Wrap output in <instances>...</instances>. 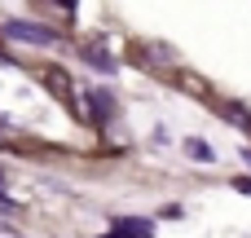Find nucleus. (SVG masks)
Here are the masks:
<instances>
[{
  "instance_id": "f257e3e1",
  "label": "nucleus",
  "mask_w": 251,
  "mask_h": 238,
  "mask_svg": "<svg viewBox=\"0 0 251 238\" xmlns=\"http://www.w3.org/2000/svg\"><path fill=\"white\" fill-rule=\"evenodd\" d=\"M4 35L22 40V44H57V31H49L40 22H4Z\"/></svg>"
},
{
  "instance_id": "1a4fd4ad",
  "label": "nucleus",
  "mask_w": 251,
  "mask_h": 238,
  "mask_svg": "<svg viewBox=\"0 0 251 238\" xmlns=\"http://www.w3.org/2000/svg\"><path fill=\"white\" fill-rule=\"evenodd\" d=\"M9 208H13V203H9V199H4V194H0V212H9Z\"/></svg>"
},
{
  "instance_id": "423d86ee",
  "label": "nucleus",
  "mask_w": 251,
  "mask_h": 238,
  "mask_svg": "<svg viewBox=\"0 0 251 238\" xmlns=\"http://www.w3.org/2000/svg\"><path fill=\"white\" fill-rule=\"evenodd\" d=\"M181 84H185L190 93H199V97H207V84H203L199 75H181Z\"/></svg>"
},
{
  "instance_id": "0eeeda50",
  "label": "nucleus",
  "mask_w": 251,
  "mask_h": 238,
  "mask_svg": "<svg viewBox=\"0 0 251 238\" xmlns=\"http://www.w3.org/2000/svg\"><path fill=\"white\" fill-rule=\"evenodd\" d=\"M185 150H190L194 159H212V146H203V141H185Z\"/></svg>"
},
{
  "instance_id": "7ed1b4c3",
  "label": "nucleus",
  "mask_w": 251,
  "mask_h": 238,
  "mask_svg": "<svg viewBox=\"0 0 251 238\" xmlns=\"http://www.w3.org/2000/svg\"><path fill=\"white\" fill-rule=\"evenodd\" d=\"M84 57H88V62H93L97 71H106V75L115 71V62H110V53H106V49H97V44H88V49H84Z\"/></svg>"
},
{
  "instance_id": "6e6552de",
  "label": "nucleus",
  "mask_w": 251,
  "mask_h": 238,
  "mask_svg": "<svg viewBox=\"0 0 251 238\" xmlns=\"http://www.w3.org/2000/svg\"><path fill=\"white\" fill-rule=\"evenodd\" d=\"M150 57H154V66H172V62H168V49H159V44L150 49Z\"/></svg>"
},
{
  "instance_id": "f03ea898",
  "label": "nucleus",
  "mask_w": 251,
  "mask_h": 238,
  "mask_svg": "<svg viewBox=\"0 0 251 238\" xmlns=\"http://www.w3.org/2000/svg\"><path fill=\"white\" fill-rule=\"evenodd\" d=\"M115 238H150V225L146 221H115Z\"/></svg>"
},
{
  "instance_id": "20e7f679",
  "label": "nucleus",
  "mask_w": 251,
  "mask_h": 238,
  "mask_svg": "<svg viewBox=\"0 0 251 238\" xmlns=\"http://www.w3.org/2000/svg\"><path fill=\"white\" fill-rule=\"evenodd\" d=\"M221 115H225L229 124H238V128H251V115L243 110V106H234V102H225V106H221Z\"/></svg>"
},
{
  "instance_id": "9d476101",
  "label": "nucleus",
  "mask_w": 251,
  "mask_h": 238,
  "mask_svg": "<svg viewBox=\"0 0 251 238\" xmlns=\"http://www.w3.org/2000/svg\"><path fill=\"white\" fill-rule=\"evenodd\" d=\"M57 4H62V9H75V0H57Z\"/></svg>"
},
{
  "instance_id": "39448f33",
  "label": "nucleus",
  "mask_w": 251,
  "mask_h": 238,
  "mask_svg": "<svg viewBox=\"0 0 251 238\" xmlns=\"http://www.w3.org/2000/svg\"><path fill=\"white\" fill-rule=\"evenodd\" d=\"M44 84H49L57 97H66V93H71V79H66L62 71H44Z\"/></svg>"
}]
</instances>
